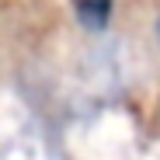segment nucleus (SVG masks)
Masks as SVG:
<instances>
[{
	"mask_svg": "<svg viewBox=\"0 0 160 160\" xmlns=\"http://www.w3.org/2000/svg\"><path fill=\"white\" fill-rule=\"evenodd\" d=\"M73 11H77V18H80L84 28L98 32L112 18V0H73Z\"/></svg>",
	"mask_w": 160,
	"mask_h": 160,
	"instance_id": "nucleus-1",
	"label": "nucleus"
},
{
	"mask_svg": "<svg viewBox=\"0 0 160 160\" xmlns=\"http://www.w3.org/2000/svg\"><path fill=\"white\" fill-rule=\"evenodd\" d=\"M157 35H160V21H157Z\"/></svg>",
	"mask_w": 160,
	"mask_h": 160,
	"instance_id": "nucleus-2",
	"label": "nucleus"
}]
</instances>
